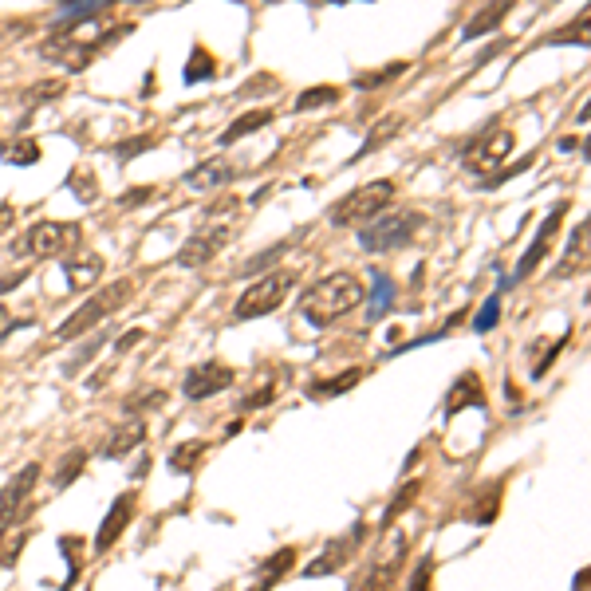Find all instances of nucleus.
Instances as JSON below:
<instances>
[{"label":"nucleus","mask_w":591,"mask_h":591,"mask_svg":"<svg viewBox=\"0 0 591 591\" xmlns=\"http://www.w3.org/2000/svg\"><path fill=\"white\" fill-rule=\"evenodd\" d=\"M12 328H16V324H8V308L0 304V335H8Z\"/></svg>","instance_id":"37998d69"},{"label":"nucleus","mask_w":591,"mask_h":591,"mask_svg":"<svg viewBox=\"0 0 591 591\" xmlns=\"http://www.w3.org/2000/svg\"><path fill=\"white\" fill-rule=\"evenodd\" d=\"M331 103H339V87H308L296 99V111H316V107H331Z\"/></svg>","instance_id":"cd10ccee"},{"label":"nucleus","mask_w":591,"mask_h":591,"mask_svg":"<svg viewBox=\"0 0 591 591\" xmlns=\"http://www.w3.org/2000/svg\"><path fill=\"white\" fill-rule=\"evenodd\" d=\"M142 438H146V422H142V418L123 422L119 430H111V434H107V442L99 446V454H103L107 461H119V458H127L134 446H142Z\"/></svg>","instance_id":"dca6fc26"},{"label":"nucleus","mask_w":591,"mask_h":591,"mask_svg":"<svg viewBox=\"0 0 591 591\" xmlns=\"http://www.w3.org/2000/svg\"><path fill=\"white\" fill-rule=\"evenodd\" d=\"M237 178V166H233V158H209V162H197L194 170L182 178L190 190L197 194H209V190H221V186H229Z\"/></svg>","instance_id":"ddd939ff"},{"label":"nucleus","mask_w":591,"mask_h":591,"mask_svg":"<svg viewBox=\"0 0 591 591\" xmlns=\"http://www.w3.org/2000/svg\"><path fill=\"white\" fill-rule=\"evenodd\" d=\"M292 564H296V548H280V552H272L261 568H257V584H253L249 591H272L288 572H292Z\"/></svg>","instance_id":"a211bd4d"},{"label":"nucleus","mask_w":591,"mask_h":591,"mask_svg":"<svg viewBox=\"0 0 591 591\" xmlns=\"http://www.w3.org/2000/svg\"><path fill=\"white\" fill-rule=\"evenodd\" d=\"M79 241V229L75 225H64V221H36L24 241L16 245L20 253H32V257H60L71 245Z\"/></svg>","instance_id":"423d86ee"},{"label":"nucleus","mask_w":591,"mask_h":591,"mask_svg":"<svg viewBox=\"0 0 591 591\" xmlns=\"http://www.w3.org/2000/svg\"><path fill=\"white\" fill-rule=\"evenodd\" d=\"M406 560V536L398 532L391 544V556H383L379 564H371V572L363 576L359 591H394V580H398V568Z\"/></svg>","instance_id":"4468645a"},{"label":"nucleus","mask_w":591,"mask_h":591,"mask_svg":"<svg viewBox=\"0 0 591 591\" xmlns=\"http://www.w3.org/2000/svg\"><path fill=\"white\" fill-rule=\"evenodd\" d=\"M568 213V205L560 201L552 213H548V221L540 225V233H536V241L528 245V253L521 257V264H517V272H513V280H525V276H532L536 272V264L548 257V249H552V237H556V229H560V217Z\"/></svg>","instance_id":"f8f14e48"},{"label":"nucleus","mask_w":591,"mask_h":591,"mask_svg":"<svg viewBox=\"0 0 591 591\" xmlns=\"http://www.w3.org/2000/svg\"><path fill=\"white\" fill-rule=\"evenodd\" d=\"M233 241V225H221V221H209L201 225L194 237L178 249V264L182 268H205L213 257H221V249Z\"/></svg>","instance_id":"0eeeda50"},{"label":"nucleus","mask_w":591,"mask_h":591,"mask_svg":"<svg viewBox=\"0 0 591 591\" xmlns=\"http://www.w3.org/2000/svg\"><path fill=\"white\" fill-rule=\"evenodd\" d=\"M83 465H87V454H83V450H71V454H64L60 469H56V477H52V485H56V489H67V485L83 473Z\"/></svg>","instance_id":"bb28decb"},{"label":"nucleus","mask_w":591,"mask_h":591,"mask_svg":"<svg viewBox=\"0 0 591 591\" xmlns=\"http://www.w3.org/2000/svg\"><path fill=\"white\" fill-rule=\"evenodd\" d=\"M359 379H363V367H351V371L335 375V379H328V383H316V387H308V394H312V398H335V394L351 391Z\"/></svg>","instance_id":"a878e982"},{"label":"nucleus","mask_w":591,"mask_h":591,"mask_svg":"<svg viewBox=\"0 0 591 591\" xmlns=\"http://www.w3.org/2000/svg\"><path fill=\"white\" fill-rule=\"evenodd\" d=\"M264 402H272V387H268V391L249 394V398H245V402H241V410H253V406H264Z\"/></svg>","instance_id":"ea45409f"},{"label":"nucleus","mask_w":591,"mask_h":591,"mask_svg":"<svg viewBox=\"0 0 591 591\" xmlns=\"http://www.w3.org/2000/svg\"><path fill=\"white\" fill-rule=\"evenodd\" d=\"M138 339H142V331L134 328V331H127V335H123V339H119L115 347H119V351H127V347H131V343H138Z\"/></svg>","instance_id":"79ce46f5"},{"label":"nucleus","mask_w":591,"mask_h":591,"mask_svg":"<svg viewBox=\"0 0 591 591\" xmlns=\"http://www.w3.org/2000/svg\"><path fill=\"white\" fill-rule=\"evenodd\" d=\"M12 221H16V209L12 205H0V233H8Z\"/></svg>","instance_id":"a19ab883"},{"label":"nucleus","mask_w":591,"mask_h":591,"mask_svg":"<svg viewBox=\"0 0 591 591\" xmlns=\"http://www.w3.org/2000/svg\"><path fill=\"white\" fill-rule=\"evenodd\" d=\"M497 316H501V300H497V296H489V304L477 312L473 328H477V331H493V328H497Z\"/></svg>","instance_id":"f704fd0d"},{"label":"nucleus","mask_w":591,"mask_h":591,"mask_svg":"<svg viewBox=\"0 0 591 591\" xmlns=\"http://www.w3.org/2000/svg\"><path fill=\"white\" fill-rule=\"evenodd\" d=\"M394 300V284L387 272H375V304H371V320H383V312L391 308Z\"/></svg>","instance_id":"c85d7f7f"},{"label":"nucleus","mask_w":591,"mask_h":591,"mask_svg":"<svg viewBox=\"0 0 591 591\" xmlns=\"http://www.w3.org/2000/svg\"><path fill=\"white\" fill-rule=\"evenodd\" d=\"M509 150H513V131H501V127L481 131V138L465 150V170H493L497 162L509 158Z\"/></svg>","instance_id":"9d476101"},{"label":"nucleus","mask_w":591,"mask_h":591,"mask_svg":"<svg viewBox=\"0 0 591 591\" xmlns=\"http://www.w3.org/2000/svg\"><path fill=\"white\" fill-rule=\"evenodd\" d=\"M509 16V0H497V4H489V8H481L465 28H461V40H481V36H489L501 20Z\"/></svg>","instance_id":"412c9836"},{"label":"nucleus","mask_w":591,"mask_h":591,"mask_svg":"<svg viewBox=\"0 0 591 591\" xmlns=\"http://www.w3.org/2000/svg\"><path fill=\"white\" fill-rule=\"evenodd\" d=\"M402 71H406V64H391V67H383V71H375V75H359V79H355V87L371 91V87H379V83H391V79H398Z\"/></svg>","instance_id":"2f4dec72"},{"label":"nucleus","mask_w":591,"mask_h":591,"mask_svg":"<svg viewBox=\"0 0 591 591\" xmlns=\"http://www.w3.org/2000/svg\"><path fill=\"white\" fill-rule=\"evenodd\" d=\"M272 123V111H249V115H241V119H233L229 123V131L221 134V146H233V142H241V138H249V134L264 131Z\"/></svg>","instance_id":"4be33fe9"},{"label":"nucleus","mask_w":591,"mask_h":591,"mask_svg":"<svg viewBox=\"0 0 591 591\" xmlns=\"http://www.w3.org/2000/svg\"><path fill=\"white\" fill-rule=\"evenodd\" d=\"M363 296L367 292L355 272H331L300 296V316L316 328H328L335 320H343L347 312H355V304H363Z\"/></svg>","instance_id":"f257e3e1"},{"label":"nucleus","mask_w":591,"mask_h":591,"mask_svg":"<svg viewBox=\"0 0 591 591\" xmlns=\"http://www.w3.org/2000/svg\"><path fill=\"white\" fill-rule=\"evenodd\" d=\"M150 197H154V190H150V186H142V190H131V194L119 201V205H142V201H150Z\"/></svg>","instance_id":"58836bf2"},{"label":"nucleus","mask_w":591,"mask_h":591,"mask_svg":"<svg viewBox=\"0 0 591 591\" xmlns=\"http://www.w3.org/2000/svg\"><path fill=\"white\" fill-rule=\"evenodd\" d=\"M99 52H103V40H87V44H83V40H75V36H67V32H56V36L40 48L44 60H56V64H64L67 71H83Z\"/></svg>","instance_id":"1a4fd4ad"},{"label":"nucleus","mask_w":591,"mask_h":591,"mask_svg":"<svg viewBox=\"0 0 591 591\" xmlns=\"http://www.w3.org/2000/svg\"><path fill=\"white\" fill-rule=\"evenodd\" d=\"M430 572H434V560L426 556V560L418 564V572L410 576V591H430Z\"/></svg>","instance_id":"4c0bfd02"},{"label":"nucleus","mask_w":591,"mask_h":591,"mask_svg":"<svg viewBox=\"0 0 591 591\" xmlns=\"http://www.w3.org/2000/svg\"><path fill=\"white\" fill-rule=\"evenodd\" d=\"M150 146H154V138H127V142H119V146H115V158H119V162H127L131 154H142V150H150Z\"/></svg>","instance_id":"c9c22d12"},{"label":"nucleus","mask_w":591,"mask_h":591,"mask_svg":"<svg viewBox=\"0 0 591 591\" xmlns=\"http://www.w3.org/2000/svg\"><path fill=\"white\" fill-rule=\"evenodd\" d=\"M48 95H64V79H48V83H40V87H32L24 99H28V107H36V103H52Z\"/></svg>","instance_id":"473e14b6"},{"label":"nucleus","mask_w":591,"mask_h":591,"mask_svg":"<svg viewBox=\"0 0 591 591\" xmlns=\"http://www.w3.org/2000/svg\"><path fill=\"white\" fill-rule=\"evenodd\" d=\"M292 284H296V272L292 268H280V272H268L261 280H253L241 292V300L233 304V320L245 324V320H261L268 312H276L284 304V296H288Z\"/></svg>","instance_id":"39448f33"},{"label":"nucleus","mask_w":591,"mask_h":591,"mask_svg":"<svg viewBox=\"0 0 591 591\" xmlns=\"http://www.w3.org/2000/svg\"><path fill=\"white\" fill-rule=\"evenodd\" d=\"M0 158H8L12 166H32V162H40V142H36V138L4 142V146H0Z\"/></svg>","instance_id":"b1692460"},{"label":"nucleus","mask_w":591,"mask_h":591,"mask_svg":"<svg viewBox=\"0 0 591 591\" xmlns=\"http://www.w3.org/2000/svg\"><path fill=\"white\" fill-rule=\"evenodd\" d=\"M205 450H209V442H182V446H174V454H170V469L174 473H194L201 458H205Z\"/></svg>","instance_id":"5701e85b"},{"label":"nucleus","mask_w":591,"mask_h":591,"mask_svg":"<svg viewBox=\"0 0 591 591\" xmlns=\"http://www.w3.org/2000/svg\"><path fill=\"white\" fill-rule=\"evenodd\" d=\"M36 477H40V465H24L12 481H8V489L0 493V517H12V521H20L32 505V489H36Z\"/></svg>","instance_id":"9b49d317"},{"label":"nucleus","mask_w":591,"mask_h":591,"mask_svg":"<svg viewBox=\"0 0 591 591\" xmlns=\"http://www.w3.org/2000/svg\"><path fill=\"white\" fill-rule=\"evenodd\" d=\"M576 268H588V221L576 229V237H572V245H568V261L560 264L556 272H560V276H572Z\"/></svg>","instance_id":"393cba45"},{"label":"nucleus","mask_w":591,"mask_h":591,"mask_svg":"<svg viewBox=\"0 0 591 591\" xmlns=\"http://www.w3.org/2000/svg\"><path fill=\"white\" fill-rule=\"evenodd\" d=\"M288 249H292V241H280V245H272V249L257 253L253 261L241 268V272H245V276H257V272H264V268H272V264L280 261V253H288Z\"/></svg>","instance_id":"c756f323"},{"label":"nucleus","mask_w":591,"mask_h":591,"mask_svg":"<svg viewBox=\"0 0 591 591\" xmlns=\"http://www.w3.org/2000/svg\"><path fill=\"white\" fill-rule=\"evenodd\" d=\"M237 383V371L229 367V363H221V359H209V363H197L186 371V379H182V391L186 398H213V394L229 391Z\"/></svg>","instance_id":"6e6552de"},{"label":"nucleus","mask_w":591,"mask_h":591,"mask_svg":"<svg viewBox=\"0 0 591 591\" xmlns=\"http://www.w3.org/2000/svg\"><path fill=\"white\" fill-rule=\"evenodd\" d=\"M131 517H134V493L115 497L111 513H107V517H103V525H99V536H95V552H107V548H115V540L127 532Z\"/></svg>","instance_id":"2eb2a0df"},{"label":"nucleus","mask_w":591,"mask_h":591,"mask_svg":"<svg viewBox=\"0 0 591 591\" xmlns=\"http://www.w3.org/2000/svg\"><path fill=\"white\" fill-rule=\"evenodd\" d=\"M398 127H402V119H398V115H391L387 123H379V127H375V134L367 138V146H363V150H375V146H383V142H391L394 134H398Z\"/></svg>","instance_id":"72a5a7b5"},{"label":"nucleus","mask_w":591,"mask_h":591,"mask_svg":"<svg viewBox=\"0 0 591 591\" xmlns=\"http://www.w3.org/2000/svg\"><path fill=\"white\" fill-rule=\"evenodd\" d=\"M355 544H359V536H355V540H335V544H331L324 556H316V560H312V564L304 568V576H308V580H320V576H335V572H339V568L347 564V556H351V548H355Z\"/></svg>","instance_id":"6ab92c4d"},{"label":"nucleus","mask_w":591,"mask_h":591,"mask_svg":"<svg viewBox=\"0 0 591 591\" xmlns=\"http://www.w3.org/2000/svg\"><path fill=\"white\" fill-rule=\"evenodd\" d=\"M418 489H422V485H418V481H410V485H406V489H402V493L394 497L391 509H387V517H383V525H394V521H398V517L406 513V505H410V501L418 497Z\"/></svg>","instance_id":"7c9ffc66"},{"label":"nucleus","mask_w":591,"mask_h":591,"mask_svg":"<svg viewBox=\"0 0 591 591\" xmlns=\"http://www.w3.org/2000/svg\"><path fill=\"white\" fill-rule=\"evenodd\" d=\"M64 272H67V284L75 292H83V288H95V280L103 276V261L91 257V253H79V257L64 261Z\"/></svg>","instance_id":"aec40b11"},{"label":"nucleus","mask_w":591,"mask_h":591,"mask_svg":"<svg viewBox=\"0 0 591 591\" xmlns=\"http://www.w3.org/2000/svg\"><path fill=\"white\" fill-rule=\"evenodd\" d=\"M16 525V521H12V517H0V544H4V540H8V528Z\"/></svg>","instance_id":"c03bdc74"},{"label":"nucleus","mask_w":591,"mask_h":591,"mask_svg":"<svg viewBox=\"0 0 591 591\" xmlns=\"http://www.w3.org/2000/svg\"><path fill=\"white\" fill-rule=\"evenodd\" d=\"M465 406H485V387H481L477 371H465L458 383L450 387V394H446V418L461 414Z\"/></svg>","instance_id":"f3484780"},{"label":"nucleus","mask_w":591,"mask_h":591,"mask_svg":"<svg viewBox=\"0 0 591 591\" xmlns=\"http://www.w3.org/2000/svg\"><path fill=\"white\" fill-rule=\"evenodd\" d=\"M394 197V182L391 178H379V182H367V186H359L355 194L339 197L335 205L328 209V225L335 229H347V225H367V221H375L387 205H391Z\"/></svg>","instance_id":"7ed1b4c3"},{"label":"nucleus","mask_w":591,"mask_h":591,"mask_svg":"<svg viewBox=\"0 0 591 591\" xmlns=\"http://www.w3.org/2000/svg\"><path fill=\"white\" fill-rule=\"evenodd\" d=\"M209 75H213V60H209L205 52H194V56H190V71H186V79L194 83V79H209Z\"/></svg>","instance_id":"e433bc0d"},{"label":"nucleus","mask_w":591,"mask_h":591,"mask_svg":"<svg viewBox=\"0 0 591 591\" xmlns=\"http://www.w3.org/2000/svg\"><path fill=\"white\" fill-rule=\"evenodd\" d=\"M134 296V284L131 280H115V284H107V288H99L79 312H71L67 316V324H60L56 328V335L60 339H75V335H83V331H91V328H99L107 316H115L127 300Z\"/></svg>","instance_id":"20e7f679"},{"label":"nucleus","mask_w":591,"mask_h":591,"mask_svg":"<svg viewBox=\"0 0 591 591\" xmlns=\"http://www.w3.org/2000/svg\"><path fill=\"white\" fill-rule=\"evenodd\" d=\"M422 225H426V221H422V213H414V209H383L375 221H367V225L359 229V245H363L367 253H391V249L410 245V241L418 237Z\"/></svg>","instance_id":"f03ea898"}]
</instances>
